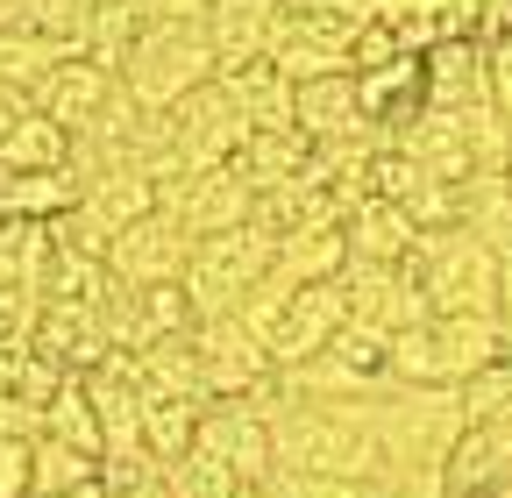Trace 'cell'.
Segmentation results:
<instances>
[{
	"label": "cell",
	"mask_w": 512,
	"mask_h": 498,
	"mask_svg": "<svg viewBox=\"0 0 512 498\" xmlns=\"http://www.w3.org/2000/svg\"><path fill=\"white\" fill-rule=\"evenodd\" d=\"M214 79V36L207 22H164L150 15L143 43L128 50V65H121V86L128 100H136L143 114H171L185 93H200Z\"/></svg>",
	"instance_id": "cell-1"
},
{
	"label": "cell",
	"mask_w": 512,
	"mask_h": 498,
	"mask_svg": "<svg viewBox=\"0 0 512 498\" xmlns=\"http://www.w3.org/2000/svg\"><path fill=\"white\" fill-rule=\"evenodd\" d=\"M271 257H278V235H264L256 221L221 228V235H200V242H192V271H185L192 314H200V321L235 314V306L271 278Z\"/></svg>",
	"instance_id": "cell-2"
},
{
	"label": "cell",
	"mask_w": 512,
	"mask_h": 498,
	"mask_svg": "<svg viewBox=\"0 0 512 498\" xmlns=\"http://www.w3.org/2000/svg\"><path fill=\"white\" fill-rule=\"evenodd\" d=\"M413 271L427 285L434 314H498V271H505V257H491L470 228H427L420 249H413Z\"/></svg>",
	"instance_id": "cell-3"
},
{
	"label": "cell",
	"mask_w": 512,
	"mask_h": 498,
	"mask_svg": "<svg viewBox=\"0 0 512 498\" xmlns=\"http://www.w3.org/2000/svg\"><path fill=\"white\" fill-rule=\"evenodd\" d=\"M164 129H171L178 171H221V164H235V150L256 136L249 121H242V107L221 93V79H207L200 93H185V100L164 114Z\"/></svg>",
	"instance_id": "cell-4"
},
{
	"label": "cell",
	"mask_w": 512,
	"mask_h": 498,
	"mask_svg": "<svg viewBox=\"0 0 512 498\" xmlns=\"http://www.w3.org/2000/svg\"><path fill=\"white\" fill-rule=\"evenodd\" d=\"M200 456H214L235 484H271L278 477V442H271V413L264 399H207L200 413Z\"/></svg>",
	"instance_id": "cell-5"
},
{
	"label": "cell",
	"mask_w": 512,
	"mask_h": 498,
	"mask_svg": "<svg viewBox=\"0 0 512 498\" xmlns=\"http://www.w3.org/2000/svg\"><path fill=\"white\" fill-rule=\"evenodd\" d=\"M192 349H200V378H207V399H264L271 378H278V363L271 349L256 342L235 314H214L192 328Z\"/></svg>",
	"instance_id": "cell-6"
},
{
	"label": "cell",
	"mask_w": 512,
	"mask_h": 498,
	"mask_svg": "<svg viewBox=\"0 0 512 498\" xmlns=\"http://www.w3.org/2000/svg\"><path fill=\"white\" fill-rule=\"evenodd\" d=\"M342 292H349V314L370 321V328H384V335H406V328L434 321V306H427V285H420L413 257H406V264H356V257H349Z\"/></svg>",
	"instance_id": "cell-7"
},
{
	"label": "cell",
	"mask_w": 512,
	"mask_h": 498,
	"mask_svg": "<svg viewBox=\"0 0 512 498\" xmlns=\"http://www.w3.org/2000/svg\"><path fill=\"white\" fill-rule=\"evenodd\" d=\"M107 271H114V285H185V271H192V235H185L164 207H150L143 221H128V228L114 235Z\"/></svg>",
	"instance_id": "cell-8"
},
{
	"label": "cell",
	"mask_w": 512,
	"mask_h": 498,
	"mask_svg": "<svg viewBox=\"0 0 512 498\" xmlns=\"http://www.w3.org/2000/svg\"><path fill=\"white\" fill-rule=\"evenodd\" d=\"M107 299H43L36 306V328H29V349L50 356L57 370H72V378H86V370H100L114 356V335H107Z\"/></svg>",
	"instance_id": "cell-9"
},
{
	"label": "cell",
	"mask_w": 512,
	"mask_h": 498,
	"mask_svg": "<svg viewBox=\"0 0 512 498\" xmlns=\"http://www.w3.org/2000/svg\"><path fill=\"white\" fill-rule=\"evenodd\" d=\"M157 207L200 242V235H221V228H242L249 214H256V193L235 178V164H221V171H185V178H171V185H157Z\"/></svg>",
	"instance_id": "cell-10"
},
{
	"label": "cell",
	"mask_w": 512,
	"mask_h": 498,
	"mask_svg": "<svg viewBox=\"0 0 512 498\" xmlns=\"http://www.w3.org/2000/svg\"><path fill=\"white\" fill-rule=\"evenodd\" d=\"M342 321H349L342 278H335V285H299L292 306H285V321L271 328V363H278V370H299V363H313V356H328V342L342 335Z\"/></svg>",
	"instance_id": "cell-11"
},
{
	"label": "cell",
	"mask_w": 512,
	"mask_h": 498,
	"mask_svg": "<svg viewBox=\"0 0 512 498\" xmlns=\"http://www.w3.org/2000/svg\"><path fill=\"white\" fill-rule=\"evenodd\" d=\"M441 491L448 498H498V491H512V420H470L463 442L441 463Z\"/></svg>",
	"instance_id": "cell-12"
},
{
	"label": "cell",
	"mask_w": 512,
	"mask_h": 498,
	"mask_svg": "<svg viewBox=\"0 0 512 498\" xmlns=\"http://www.w3.org/2000/svg\"><path fill=\"white\" fill-rule=\"evenodd\" d=\"M285 0H207V36H214V72L228 65H264L285 36Z\"/></svg>",
	"instance_id": "cell-13"
},
{
	"label": "cell",
	"mask_w": 512,
	"mask_h": 498,
	"mask_svg": "<svg viewBox=\"0 0 512 498\" xmlns=\"http://www.w3.org/2000/svg\"><path fill=\"white\" fill-rule=\"evenodd\" d=\"M121 93V79L107 65H93V57H72V65H57L43 86H36V114L57 121L64 136H86L93 121L107 114V100Z\"/></svg>",
	"instance_id": "cell-14"
},
{
	"label": "cell",
	"mask_w": 512,
	"mask_h": 498,
	"mask_svg": "<svg viewBox=\"0 0 512 498\" xmlns=\"http://www.w3.org/2000/svg\"><path fill=\"white\" fill-rule=\"evenodd\" d=\"M292 129L328 150V143H349L363 129H377V121H363V100H356V72H335V79H306L292 86Z\"/></svg>",
	"instance_id": "cell-15"
},
{
	"label": "cell",
	"mask_w": 512,
	"mask_h": 498,
	"mask_svg": "<svg viewBox=\"0 0 512 498\" xmlns=\"http://www.w3.org/2000/svg\"><path fill=\"white\" fill-rule=\"evenodd\" d=\"M278 278L292 285H335L349 271V235H342V214H313L299 228L278 235V257H271Z\"/></svg>",
	"instance_id": "cell-16"
},
{
	"label": "cell",
	"mask_w": 512,
	"mask_h": 498,
	"mask_svg": "<svg viewBox=\"0 0 512 498\" xmlns=\"http://www.w3.org/2000/svg\"><path fill=\"white\" fill-rule=\"evenodd\" d=\"M420 72H427V107H477V100H491L484 36H441L434 50H420Z\"/></svg>",
	"instance_id": "cell-17"
},
{
	"label": "cell",
	"mask_w": 512,
	"mask_h": 498,
	"mask_svg": "<svg viewBox=\"0 0 512 498\" xmlns=\"http://www.w3.org/2000/svg\"><path fill=\"white\" fill-rule=\"evenodd\" d=\"M427 328H434L441 378H448V385H470L477 370H491L498 356H512L505 335H498V314H434Z\"/></svg>",
	"instance_id": "cell-18"
},
{
	"label": "cell",
	"mask_w": 512,
	"mask_h": 498,
	"mask_svg": "<svg viewBox=\"0 0 512 498\" xmlns=\"http://www.w3.org/2000/svg\"><path fill=\"white\" fill-rule=\"evenodd\" d=\"M79 178V171H72ZM157 207V185L136 171V164H107V171H86L79 178V214L86 221H100L107 235H121L128 221H143Z\"/></svg>",
	"instance_id": "cell-19"
},
{
	"label": "cell",
	"mask_w": 512,
	"mask_h": 498,
	"mask_svg": "<svg viewBox=\"0 0 512 498\" xmlns=\"http://www.w3.org/2000/svg\"><path fill=\"white\" fill-rule=\"evenodd\" d=\"M342 235H349V257H356V264H406L413 249H420L427 228H413L406 207H392V200H377V193H370L363 207H349Z\"/></svg>",
	"instance_id": "cell-20"
},
{
	"label": "cell",
	"mask_w": 512,
	"mask_h": 498,
	"mask_svg": "<svg viewBox=\"0 0 512 498\" xmlns=\"http://www.w3.org/2000/svg\"><path fill=\"white\" fill-rule=\"evenodd\" d=\"M128 370H136L143 399H192V406H207V378H200V349H192V335H164V342L136 349Z\"/></svg>",
	"instance_id": "cell-21"
},
{
	"label": "cell",
	"mask_w": 512,
	"mask_h": 498,
	"mask_svg": "<svg viewBox=\"0 0 512 498\" xmlns=\"http://www.w3.org/2000/svg\"><path fill=\"white\" fill-rule=\"evenodd\" d=\"M221 79V93L242 107V121L249 129H292V86H285V72L271 65H228V72H214Z\"/></svg>",
	"instance_id": "cell-22"
},
{
	"label": "cell",
	"mask_w": 512,
	"mask_h": 498,
	"mask_svg": "<svg viewBox=\"0 0 512 498\" xmlns=\"http://www.w3.org/2000/svg\"><path fill=\"white\" fill-rule=\"evenodd\" d=\"M79 207V178L72 171H22V178H0V221H57Z\"/></svg>",
	"instance_id": "cell-23"
},
{
	"label": "cell",
	"mask_w": 512,
	"mask_h": 498,
	"mask_svg": "<svg viewBox=\"0 0 512 498\" xmlns=\"http://www.w3.org/2000/svg\"><path fill=\"white\" fill-rule=\"evenodd\" d=\"M22 171H72V136L57 121L29 114L0 136V178H22Z\"/></svg>",
	"instance_id": "cell-24"
},
{
	"label": "cell",
	"mask_w": 512,
	"mask_h": 498,
	"mask_svg": "<svg viewBox=\"0 0 512 498\" xmlns=\"http://www.w3.org/2000/svg\"><path fill=\"white\" fill-rule=\"evenodd\" d=\"M456 228H470L491 257H512V185H505V171H477L463 185V221Z\"/></svg>",
	"instance_id": "cell-25"
},
{
	"label": "cell",
	"mask_w": 512,
	"mask_h": 498,
	"mask_svg": "<svg viewBox=\"0 0 512 498\" xmlns=\"http://www.w3.org/2000/svg\"><path fill=\"white\" fill-rule=\"evenodd\" d=\"M86 484H100V456H86L72 442H50V434L29 442V498H64V491H86Z\"/></svg>",
	"instance_id": "cell-26"
},
{
	"label": "cell",
	"mask_w": 512,
	"mask_h": 498,
	"mask_svg": "<svg viewBox=\"0 0 512 498\" xmlns=\"http://www.w3.org/2000/svg\"><path fill=\"white\" fill-rule=\"evenodd\" d=\"M72 57H79V50H64V43L36 36V29H8V36H0V86H15V93L36 100V86H43L57 65H72Z\"/></svg>",
	"instance_id": "cell-27"
},
{
	"label": "cell",
	"mask_w": 512,
	"mask_h": 498,
	"mask_svg": "<svg viewBox=\"0 0 512 498\" xmlns=\"http://www.w3.org/2000/svg\"><path fill=\"white\" fill-rule=\"evenodd\" d=\"M143 29H150V8H143V0H100L93 36H86V57L121 79V65H128V50L143 43Z\"/></svg>",
	"instance_id": "cell-28"
},
{
	"label": "cell",
	"mask_w": 512,
	"mask_h": 498,
	"mask_svg": "<svg viewBox=\"0 0 512 498\" xmlns=\"http://www.w3.org/2000/svg\"><path fill=\"white\" fill-rule=\"evenodd\" d=\"M43 434H50V442L86 449V456H107V434H100V413H93L86 378H64V385H57V399L43 406Z\"/></svg>",
	"instance_id": "cell-29"
},
{
	"label": "cell",
	"mask_w": 512,
	"mask_h": 498,
	"mask_svg": "<svg viewBox=\"0 0 512 498\" xmlns=\"http://www.w3.org/2000/svg\"><path fill=\"white\" fill-rule=\"evenodd\" d=\"M100 491L107 498H171V477L150 449H121V456H100Z\"/></svg>",
	"instance_id": "cell-30"
},
{
	"label": "cell",
	"mask_w": 512,
	"mask_h": 498,
	"mask_svg": "<svg viewBox=\"0 0 512 498\" xmlns=\"http://www.w3.org/2000/svg\"><path fill=\"white\" fill-rule=\"evenodd\" d=\"M93 15H100V0H29V22L22 29H36V36H50V43H64V50L86 57Z\"/></svg>",
	"instance_id": "cell-31"
},
{
	"label": "cell",
	"mask_w": 512,
	"mask_h": 498,
	"mask_svg": "<svg viewBox=\"0 0 512 498\" xmlns=\"http://www.w3.org/2000/svg\"><path fill=\"white\" fill-rule=\"evenodd\" d=\"M271 498H384L377 484H356V477H320V470H278L271 477Z\"/></svg>",
	"instance_id": "cell-32"
},
{
	"label": "cell",
	"mask_w": 512,
	"mask_h": 498,
	"mask_svg": "<svg viewBox=\"0 0 512 498\" xmlns=\"http://www.w3.org/2000/svg\"><path fill=\"white\" fill-rule=\"evenodd\" d=\"M484 79H491V107L512 121V29L484 43Z\"/></svg>",
	"instance_id": "cell-33"
},
{
	"label": "cell",
	"mask_w": 512,
	"mask_h": 498,
	"mask_svg": "<svg viewBox=\"0 0 512 498\" xmlns=\"http://www.w3.org/2000/svg\"><path fill=\"white\" fill-rule=\"evenodd\" d=\"M0 498H29V442L0 434Z\"/></svg>",
	"instance_id": "cell-34"
},
{
	"label": "cell",
	"mask_w": 512,
	"mask_h": 498,
	"mask_svg": "<svg viewBox=\"0 0 512 498\" xmlns=\"http://www.w3.org/2000/svg\"><path fill=\"white\" fill-rule=\"evenodd\" d=\"M143 8L164 22H207V0H143Z\"/></svg>",
	"instance_id": "cell-35"
},
{
	"label": "cell",
	"mask_w": 512,
	"mask_h": 498,
	"mask_svg": "<svg viewBox=\"0 0 512 498\" xmlns=\"http://www.w3.org/2000/svg\"><path fill=\"white\" fill-rule=\"evenodd\" d=\"M498 335H505V349H512V257H505V271H498Z\"/></svg>",
	"instance_id": "cell-36"
},
{
	"label": "cell",
	"mask_w": 512,
	"mask_h": 498,
	"mask_svg": "<svg viewBox=\"0 0 512 498\" xmlns=\"http://www.w3.org/2000/svg\"><path fill=\"white\" fill-rule=\"evenodd\" d=\"M228 498H271V484H235Z\"/></svg>",
	"instance_id": "cell-37"
},
{
	"label": "cell",
	"mask_w": 512,
	"mask_h": 498,
	"mask_svg": "<svg viewBox=\"0 0 512 498\" xmlns=\"http://www.w3.org/2000/svg\"><path fill=\"white\" fill-rule=\"evenodd\" d=\"M64 498H107V491H100V484H86V491H64Z\"/></svg>",
	"instance_id": "cell-38"
},
{
	"label": "cell",
	"mask_w": 512,
	"mask_h": 498,
	"mask_svg": "<svg viewBox=\"0 0 512 498\" xmlns=\"http://www.w3.org/2000/svg\"><path fill=\"white\" fill-rule=\"evenodd\" d=\"M505 185H512V157H505Z\"/></svg>",
	"instance_id": "cell-39"
}]
</instances>
